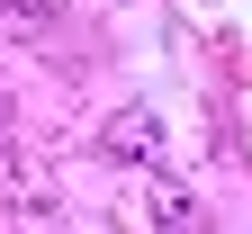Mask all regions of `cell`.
<instances>
[{"instance_id": "obj_3", "label": "cell", "mask_w": 252, "mask_h": 234, "mask_svg": "<svg viewBox=\"0 0 252 234\" xmlns=\"http://www.w3.org/2000/svg\"><path fill=\"white\" fill-rule=\"evenodd\" d=\"M0 9H9L18 27H36V18H54V9H63V0H0Z\"/></svg>"}, {"instance_id": "obj_1", "label": "cell", "mask_w": 252, "mask_h": 234, "mask_svg": "<svg viewBox=\"0 0 252 234\" xmlns=\"http://www.w3.org/2000/svg\"><path fill=\"white\" fill-rule=\"evenodd\" d=\"M99 153H108V162H162V126H153L144 108H117L108 135H99Z\"/></svg>"}, {"instance_id": "obj_4", "label": "cell", "mask_w": 252, "mask_h": 234, "mask_svg": "<svg viewBox=\"0 0 252 234\" xmlns=\"http://www.w3.org/2000/svg\"><path fill=\"white\" fill-rule=\"evenodd\" d=\"M0 144H9V99H0Z\"/></svg>"}, {"instance_id": "obj_2", "label": "cell", "mask_w": 252, "mask_h": 234, "mask_svg": "<svg viewBox=\"0 0 252 234\" xmlns=\"http://www.w3.org/2000/svg\"><path fill=\"white\" fill-rule=\"evenodd\" d=\"M144 216L162 225V234H198V198H189V189H171V180H162V189H153V207H144Z\"/></svg>"}]
</instances>
